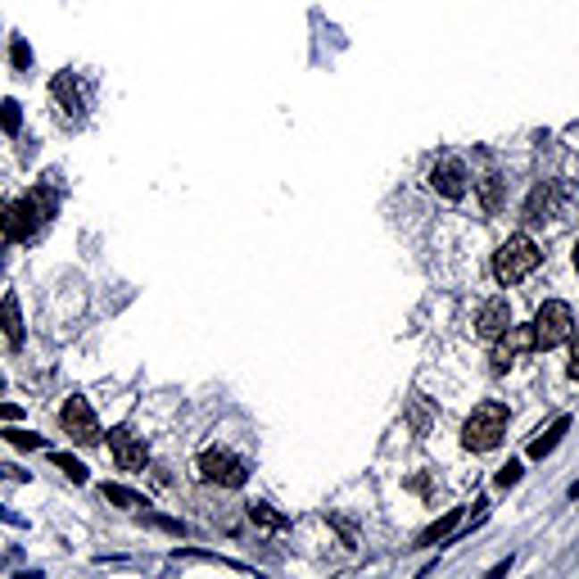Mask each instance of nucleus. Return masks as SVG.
Listing matches in <instances>:
<instances>
[{"label": "nucleus", "instance_id": "obj_16", "mask_svg": "<svg viewBox=\"0 0 579 579\" xmlns=\"http://www.w3.org/2000/svg\"><path fill=\"white\" fill-rule=\"evenodd\" d=\"M249 521H254V525H263V530H290V516L272 512L267 502H249Z\"/></svg>", "mask_w": 579, "mask_h": 579}, {"label": "nucleus", "instance_id": "obj_29", "mask_svg": "<svg viewBox=\"0 0 579 579\" xmlns=\"http://www.w3.org/2000/svg\"><path fill=\"white\" fill-rule=\"evenodd\" d=\"M0 390H5V381H0Z\"/></svg>", "mask_w": 579, "mask_h": 579}, {"label": "nucleus", "instance_id": "obj_2", "mask_svg": "<svg viewBox=\"0 0 579 579\" xmlns=\"http://www.w3.org/2000/svg\"><path fill=\"white\" fill-rule=\"evenodd\" d=\"M502 434H507V407L502 403H480L466 421H462V444L471 453H493L502 444Z\"/></svg>", "mask_w": 579, "mask_h": 579}, {"label": "nucleus", "instance_id": "obj_19", "mask_svg": "<svg viewBox=\"0 0 579 579\" xmlns=\"http://www.w3.org/2000/svg\"><path fill=\"white\" fill-rule=\"evenodd\" d=\"M502 186H507L502 177H484V181H480V204H484V213H498V208H502Z\"/></svg>", "mask_w": 579, "mask_h": 579}, {"label": "nucleus", "instance_id": "obj_5", "mask_svg": "<svg viewBox=\"0 0 579 579\" xmlns=\"http://www.w3.org/2000/svg\"><path fill=\"white\" fill-rule=\"evenodd\" d=\"M59 425L68 430V440H72V444H82V449L100 444V421H96V412H91V403H87L82 394L63 399V407H59Z\"/></svg>", "mask_w": 579, "mask_h": 579}, {"label": "nucleus", "instance_id": "obj_23", "mask_svg": "<svg viewBox=\"0 0 579 579\" xmlns=\"http://www.w3.org/2000/svg\"><path fill=\"white\" fill-rule=\"evenodd\" d=\"M521 480V462H507L502 471H498V489H512Z\"/></svg>", "mask_w": 579, "mask_h": 579}, {"label": "nucleus", "instance_id": "obj_15", "mask_svg": "<svg viewBox=\"0 0 579 579\" xmlns=\"http://www.w3.org/2000/svg\"><path fill=\"white\" fill-rule=\"evenodd\" d=\"M457 521H462V507H453L449 516H440V521H434V525H430V530H425V534H421L416 543H421V548H434V543H444V539H449V534L457 530Z\"/></svg>", "mask_w": 579, "mask_h": 579}, {"label": "nucleus", "instance_id": "obj_24", "mask_svg": "<svg viewBox=\"0 0 579 579\" xmlns=\"http://www.w3.org/2000/svg\"><path fill=\"white\" fill-rule=\"evenodd\" d=\"M19 416H23L19 403H0V421H19Z\"/></svg>", "mask_w": 579, "mask_h": 579}, {"label": "nucleus", "instance_id": "obj_21", "mask_svg": "<svg viewBox=\"0 0 579 579\" xmlns=\"http://www.w3.org/2000/svg\"><path fill=\"white\" fill-rule=\"evenodd\" d=\"M0 127H5L10 136H19V127H23V113H19V100H0Z\"/></svg>", "mask_w": 579, "mask_h": 579}, {"label": "nucleus", "instance_id": "obj_14", "mask_svg": "<svg viewBox=\"0 0 579 579\" xmlns=\"http://www.w3.org/2000/svg\"><path fill=\"white\" fill-rule=\"evenodd\" d=\"M566 430H570V416H557V421H552V425L539 434V440L530 444V457H548V453L561 444V434H566Z\"/></svg>", "mask_w": 579, "mask_h": 579}, {"label": "nucleus", "instance_id": "obj_27", "mask_svg": "<svg viewBox=\"0 0 579 579\" xmlns=\"http://www.w3.org/2000/svg\"><path fill=\"white\" fill-rule=\"evenodd\" d=\"M570 498H579V480H575V484H570Z\"/></svg>", "mask_w": 579, "mask_h": 579}, {"label": "nucleus", "instance_id": "obj_12", "mask_svg": "<svg viewBox=\"0 0 579 579\" xmlns=\"http://www.w3.org/2000/svg\"><path fill=\"white\" fill-rule=\"evenodd\" d=\"M50 91L63 105V118H82V91H78V82H72V72H55Z\"/></svg>", "mask_w": 579, "mask_h": 579}, {"label": "nucleus", "instance_id": "obj_17", "mask_svg": "<svg viewBox=\"0 0 579 579\" xmlns=\"http://www.w3.org/2000/svg\"><path fill=\"white\" fill-rule=\"evenodd\" d=\"M100 493H105V502H118V507H127V512H140V507H150L140 493H131V489H122V484H100Z\"/></svg>", "mask_w": 579, "mask_h": 579}, {"label": "nucleus", "instance_id": "obj_18", "mask_svg": "<svg viewBox=\"0 0 579 579\" xmlns=\"http://www.w3.org/2000/svg\"><path fill=\"white\" fill-rule=\"evenodd\" d=\"M50 462H55V466H59L72 484H87V480H91V475H87V466H82L78 457H72V453H50Z\"/></svg>", "mask_w": 579, "mask_h": 579}, {"label": "nucleus", "instance_id": "obj_26", "mask_svg": "<svg viewBox=\"0 0 579 579\" xmlns=\"http://www.w3.org/2000/svg\"><path fill=\"white\" fill-rule=\"evenodd\" d=\"M0 521H10V525H28L19 512H10V507H0Z\"/></svg>", "mask_w": 579, "mask_h": 579}, {"label": "nucleus", "instance_id": "obj_20", "mask_svg": "<svg viewBox=\"0 0 579 579\" xmlns=\"http://www.w3.org/2000/svg\"><path fill=\"white\" fill-rule=\"evenodd\" d=\"M5 440H10L14 449H23V453H37V449H46V440H41V434H32V430H5Z\"/></svg>", "mask_w": 579, "mask_h": 579}, {"label": "nucleus", "instance_id": "obj_13", "mask_svg": "<svg viewBox=\"0 0 579 579\" xmlns=\"http://www.w3.org/2000/svg\"><path fill=\"white\" fill-rule=\"evenodd\" d=\"M0 326H5V340H10L14 348H23V340H28V331H23V313H19V295H5V299H0Z\"/></svg>", "mask_w": 579, "mask_h": 579}, {"label": "nucleus", "instance_id": "obj_11", "mask_svg": "<svg viewBox=\"0 0 579 579\" xmlns=\"http://www.w3.org/2000/svg\"><path fill=\"white\" fill-rule=\"evenodd\" d=\"M507 326H512V308H507V299H489L475 317V335L480 340H498Z\"/></svg>", "mask_w": 579, "mask_h": 579}, {"label": "nucleus", "instance_id": "obj_1", "mask_svg": "<svg viewBox=\"0 0 579 579\" xmlns=\"http://www.w3.org/2000/svg\"><path fill=\"white\" fill-rule=\"evenodd\" d=\"M55 213V195L50 190H37V195H23L14 204H0V231H5L10 240H32Z\"/></svg>", "mask_w": 579, "mask_h": 579}, {"label": "nucleus", "instance_id": "obj_3", "mask_svg": "<svg viewBox=\"0 0 579 579\" xmlns=\"http://www.w3.org/2000/svg\"><path fill=\"white\" fill-rule=\"evenodd\" d=\"M539 245L530 240V236H512V240H502L498 245V254H493V276L502 281V285H516V281H525L534 267H539Z\"/></svg>", "mask_w": 579, "mask_h": 579}, {"label": "nucleus", "instance_id": "obj_7", "mask_svg": "<svg viewBox=\"0 0 579 579\" xmlns=\"http://www.w3.org/2000/svg\"><path fill=\"white\" fill-rule=\"evenodd\" d=\"M566 181H539L525 199V222H552V217L566 208Z\"/></svg>", "mask_w": 579, "mask_h": 579}, {"label": "nucleus", "instance_id": "obj_6", "mask_svg": "<svg viewBox=\"0 0 579 579\" xmlns=\"http://www.w3.org/2000/svg\"><path fill=\"white\" fill-rule=\"evenodd\" d=\"M199 475H204L208 484H217V489H240V484L249 480V466H245V457H236V453H227V449H208V453L199 457Z\"/></svg>", "mask_w": 579, "mask_h": 579}, {"label": "nucleus", "instance_id": "obj_9", "mask_svg": "<svg viewBox=\"0 0 579 579\" xmlns=\"http://www.w3.org/2000/svg\"><path fill=\"white\" fill-rule=\"evenodd\" d=\"M430 186H434V195H444V199H462V195L471 190L466 164H462V159H453V155H444L440 164L430 168Z\"/></svg>", "mask_w": 579, "mask_h": 579}, {"label": "nucleus", "instance_id": "obj_28", "mask_svg": "<svg viewBox=\"0 0 579 579\" xmlns=\"http://www.w3.org/2000/svg\"><path fill=\"white\" fill-rule=\"evenodd\" d=\"M575 267H579V240H575Z\"/></svg>", "mask_w": 579, "mask_h": 579}, {"label": "nucleus", "instance_id": "obj_22", "mask_svg": "<svg viewBox=\"0 0 579 579\" xmlns=\"http://www.w3.org/2000/svg\"><path fill=\"white\" fill-rule=\"evenodd\" d=\"M10 63H14L19 72L32 63V50H28V41H23V37H14V46H10Z\"/></svg>", "mask_w": 579, "mask_h": 579}, {"label": "nucleus", "instance_id": "obj_8", "mask_svg": "<svg viewBox=\"0 0 579 579\" xmlns=\"http://www.w3.org/2000/svg\"><path fill=\"white\" fill-rule=\"evenodd\" d=\"M109 453L122 471H145V462H150V449H145L140 434H131L127 425H113L109 430Z\"/></svg>", "mask_w": 579, "mask_h": 579}, {"label": "nucleus", "instance_id": "obj_4", "mask_svg": "<svg viewBox=\"0 0 579 579\" xmlns=\"http://www.w3.org/2000/svg\"><path fill=\"white\" fill-rule=\"evenodd\" d=\"M534 348H557V344H566L570 335H575V313H570V304H561V299H548L539 313H534Z\"/></svg>", "mask_w": 579, "mask_h": 579}, {"label": "nucleus", "instance_id": "obj_25", "mask_svg": "<svg viewBox=\"0 0 579 579\" xmlns=\"http://www.w3.org/2000/svg\"><path fill=\"white\" fill-rule=\"evenodd\" d=\"M566 372H570V381H579V335H575V348H570V367H566Z\"/></svg>", "mask_w": 579, "mask_h": 579}, {"label": "nucleus", "instance_id": "obj_10", "mask_svg": "<svg viewBox=\"0 0 579 579\" xmlns=\"http://www.w3.org/2000/svg\"><path fill=\"white\" fill-rule=\"evenodd\" d=\"M525 348H534V331H530V326H507V331L498 335V348H493V372L502 376L507 367H516V357H521Z\"/></svg>", "mask_w": 579, "mask_h": 579}]
</instances>
